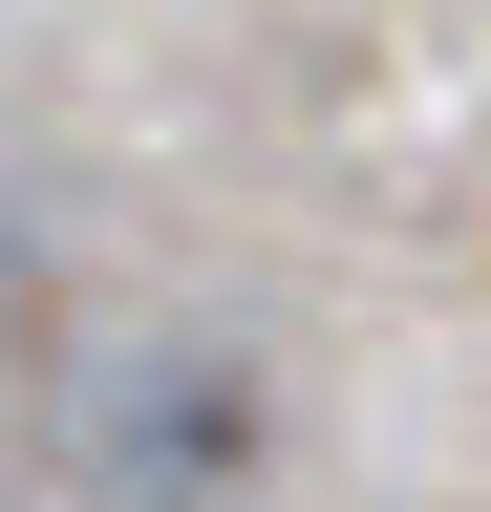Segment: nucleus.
I'll return each instance as SVG.
<instances>
[{
	"instance_id": "f257e3e1",
	"label": "nucleus",
	"mask_w": 491,
	"mask_h": 512,
	"mask_svg": "<svg viewBox=\"0 0 491 512\" xmlns=\"http://www.w3.org/2000/svg\"><path fill=\"white\" fill-rule=\"evenodd\" d=\"M278 470V384L235 342H107L65 406V491L86 512H257Z\"/></svg>"
}]
</instances>
